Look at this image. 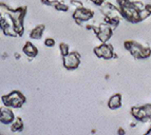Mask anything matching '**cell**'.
Instances as JSON below:
<instances>
[{
	"label": "cell",
	"instance_id": "obj_6",
	"mask_svg": "<svg viewBox=\"0 0 151 135\" xmlns=\"http://www.w3.org/2000/svg\"><path fill=\"white\" fill-rule=\"evenodd\" d=\"M94 53L98 58H105V59H111L115 56L112 45H106V43H103L99 47L94 49Z\"/></svg>",
	"mask_w": 151,
	"mask_h": 135
},
{
	"label": "cell",
	"instance_id": "obj_16",
	"mask_svg": "<svg viewBox=\"0 0 151 135\" xmlns=\"http://www.w3.org/2000/svg\"><path fill=\"white\" fill-rule=\"evenodd\" d=\"M149 16H151V14L149 13V11L147 10L146 8L144 9V10L139 11V19H141V21H143V20H145L146 18H148Z\"/></svg>",
	"mask_w": 151,
	"mask_h": 135
},
{
	"label": "cell",
	"instance_id": "obj_10",
	"mask_svg": "<svg viewBox=\"0 0 151 135\" xmlns=\"http://www.w3.org/2000/svg\"><path fill=\"white\" fill-rule=\"evenodd\" d=\"M108 107L111 110H116L122 107V95L121 94H115L109 99Z\"/></svg>",
	"mask_w": 151,
	"mask_h": 135
},
{
	"label": "cell",
	"instance_id": "obj_8",
	"mask_svg": "<svg viewBox=\"0 0 151 135\" xmlns=\"http://www.w3.org/2000/svg\"><path fill=\"white\" fill-rule=\"evenodd\" d=\"M14 120H15V116H14V113L10 109V107L2 108L0 111V121H1V124L10 125Z\"/></svg>",
	"mask_w": 151,
	"mask_h": 135
},
{
	"label": "cell",
	"instance_id": "obj_27",
	"mask_svg": "<svg viewBox=\"0 0 151 135\" xmlns=\"http://www.w3.org/2000/svg\"><path fill=\"white\" fill-rule=\"evenodd\" d=\"M119 134H122V133H123V134H124V133H125V131H124V130H122V129H119Z\"/></svg>",
	"mask_w": 151,
	"mask_h": 135
},
{
	"label": "cell",
	"instance_id": "obj_20",
	"mask_svg": "<svg viewBox=\"0 0 151 135\" xmlns=\"http://www.w3.org/2000/svg\"><path fill=\"white\" fill-rule=\"evenodd\" d=\"M45 45H47V47L52 48V47L55 45V40H54L53 38H47V39L45 40Z\"/></svg>",
	"mask_w": 151,
	"mask_h": 135
},
{
	"label": "cell",
	"instance_id": "obj_5",
	"mask_svg": "<svg viewBox=\"0 0 151 135\" xmlns=\"http://www.w3.org/2000/svg\"><path fill=\"white\" fill-rule=\"evenodd\" d=\"M92 17H93V12L91 10H88V9L83 8V6L77 8L75 10V12L73 13V18L77 24H81V22L88 21Z\"/></svg>",
	"mask_w": 151,
	"mask_h": 135
},
{
	"label": "cell",
	"instance_id": "obj_17",
	"mask_svg": "<svg viewBox=\"0 0 151 135\" xmlns=\"http://www.w3.org/2000/svg\"><path fill=\"white\" fill-rule=\"evenodd\" d=\"M59 49H60V53H61V55H63V56H65V55H68L69 53H70L68 45H65V43H60V45H59Z\"/></svg>",
	"mask_w": 151,
	"mask_h": 135
},
{
	"label": "cell",
	"instance_id": "obj_28",
	"mask_svg": "<svg viewBox=\"0 0 151 135\" xmlns=\"http://www.w3.org/2000/svg\"><path fill=\"white\" fill-rule=\"evenodd\" d=\"M15 57L18 59V58H20V55H19V54H15Z\"/></svg>",
	"mask_w": 151,
	"mask_h": 135
},
{
	"label": "cell",
	"instance_id": "obj_25",
	"mask_svg": "<svg viewBox=\"0 0 151 135\" xmlns=\"http://www.w3.org/2000/svg\"><path fill=\"white\" fill-rule=\"evenodd\" d=\"M145 8H146L147 10L149 11V13H150V14H151V4H147L146 6H145Z\"/></svg>",
	"mask_w": 151,
	"mask_h": 135
},
{
	"label": "cell",
	"instance_id": "obj_23",
	"mask_svg": "<svg viewBox=\"0 0 151 135\" xmlns=\"http://www.w3.org/2000/svg\"><path fill=\"white\" fill-rule=\"evenodd\" d=\"M129 1H130V0H117V3H119V8H121V6H123V5L127 4Z\"/></svg>",
	"mask_w": 151,
	"mask_h": 135
},
{
	"label": "cell",
	"instance_id": "obj_3",
	"mask_svg": "<svg viewBox=\"0 0 151 135\" xmlns=\"http://www.w3.org/2000/svg\"><path fill=\"white\" fill-rule=\"evenodd\" d=\"M119 9H121V12L123 14V17L129 20L130 22L137 23L141 21V19H139V11H137L134 8L131 1H129L127 4L123 5Z\"/></svg>",
	"mask_w": 151,
	"mask_h": 135
},
{
	"label": "cell",
	"instance_id": "obj_24",
	"mask_svg": "<svg viewBox=\"0 0 151 135\" xmlns=\"http://www.w3.org/2000/svg\"><path fill=\"white\" fill-rule=\"evenodd\" d=\"M41 2L45 3V4L51 5V3H52V1H50V0H41Z\"/></svg>",
	"mask_w": 151,
	"mask_h": 135
},
{
	"label": "cell",
	"instance_id": "obj_11",
	"mask_svg": "<svg viewBox=\"0 0 151 135\" xmlns=\"http://www.w3.org/2000/svg\"><path fill=\"white\" fill-rule=\"evenodd\" d=\"M22 51L25 55L30 58H34L38 54V50L31 42H25L24 47L22 48Z\"/></svg>",
	"mask_w": 151,
	"mask_h": 135
},
{
	"label": "cell",
	"instance_id": "obj_2",
	"mask_svg": "<svg viewBox=\"0 0 151 135\" xmlns=\"http://www.w3.org/2000/svg\"><path fill=\"white\" fill-rule=\"evenodd\" d=\"M24 101V96L18 91H13L8 95L2 96V103H4V106L10 108H21Z\"/></svg>",
	"mask_w": 151,
	"mask_h": 135
},
{
	"label": "cell",
	"instance_id": "obj_9",
	"mask_svg": "<svg viewBox=\"0 0 151 135\" xmlns=\"http://www.w3.org/2000/svg\"><path fill=\"white\" fill-rule=\"evenodd\" d=\"M131 115L133 116L135 119L141 120V121H144V123L148 121V119L146 117V113L144 111L143 107H133L131 109Z\"/></svg>",
	"mask_w": 151,
	"mask_h": 135
},
{
	"label": "cell",
	"instance_id": "obj_26",
	"mask_svg": "<svg viewBox=\"0 0 151 135\" xmlns=\"http://www.w3.org/2000/svg\"><path fill=\"white\" fill-rule=\"evenodd\" d=\"M147 134H148V135H151V127H150V129H149V130L147 131Z\"/></svg>",
	"mask_w": 151,
	"mask_h": 135
},
{
	"label": "cell",
	"instance_id": "obj_19",
	"mask_svg": "<svg viewBox=\"0 0 151 135\" xmlns=\"http://www.w3.org/2000/svg\"><path fill=\"white\" fill-rule=\"evenodd\" d=\"M132 4H133V6L137 11H142V10H144V9H145V5H144L142 2H139V1H133V2H132Z\"/></svg>",
	"mask_w": 151,
	"mask_h": 135
},
{
	"label": "cell",
	"instance_id": "obj_14",
	"mask_svg": "<svg viewBox=\"0 0 151 135\" xmlns=\"http://www.w3.org/2000/svg\"><path fill=\"white\" fill-rule=\"evenodd\" d=\"M51 5L54 6V8L58 11H63V12H67V11H68V6L65 4H63V3L59 2V1H52Z\"/></svg>",
	"mask_w": 151,
	"mask_h": 135
},
{
	"label": "cell",
	"instance_id": "obj_7",
	"mask_svg": "<svg viewBox=\"0 0 151 135\" xmlns=\"http://www.w3.org/2000/svg\"><path fill=\"white\" fill-rule=\"evenodd\" d=\"M97 38L101 40L103 43H106L110 37L112 36V28L111 25L108 23H103V24H99V31L96 34Z\"/></svg>",
	"mask_w": 151,
	"mask_h": 135
},
{
	"label": "cell",
	"instance_id": "obj_21",
	"mask_svg": "<svg viewBox=\"0 0 151 135\" xmlns=\"http://www.w3.org/2000/svg\"><path fill=\"white\" fill-rule=\"evenodd\" d=\"M71 4L74 5V6H75V9L81 8V6H83V3H81V1H77V0H72V1H71Z\"/></svg>",
	"mask_w": 151,
	"mask_h": 135
},
{
	"label": "cell",
	"instance_id": "obj_13",
	"mask_svg": "<svg viewBox=\"0 0 151 135\" xmlns=\"http://www.w3.org/2000/svg\"><path fill=\"white\" fill-rule=\"evenodd\" d=\"M23 128V123L21 118H15V120L11 124V131L13 132H19L22 130Z\"/></svg>",
	"mask_w": 151,
	"mask_h": 135
},
{
	"label": "cell",
	"instance_id": "obj_4",
	"mask_svg": "<svg viewBox=\"0 0 151 135\" xmlns=\"http://www.w3.org/2000/svg\"><path fill=\"white\" fill-rule=\"evenodd\" d=\"M81 65V55L76 52L69 53L68 55L63 56V67L68 70H74Z\"/></svg>",
	"mask_w": 151,
	"mask_h": 135
},
{
	"label": "cell",
	"instance_id": "obj_15",
	"mask_svg": "<svg viewBox=\"0 0 151 135\" xmlns=\"http://www.w3.org/2000/svg\"><path fill=\"white\" fill-rule=\"evenodd\" d=\"M151 55V50L150 48H146V47H143V50H142L141 54V59H145V58H148Z\"/></svg>",
	"mask_w": 151,
	"mask_h": 135
},
{
	"label": "cell",
	"instance_id": "obj_12",
	"mask_svg": "<svg viewBox=\"0 0 151 135\" xmlns=\"http://www.w3.org/2000/svg\"><path fill=\"white\" fill-rule=\"evenodd\" d=\"M45 30V25L40 24V25H37L35 29H33L30 33V37L32 39H40L41 36H42V32Z\"/></svg>",
	"mask_w": 151,
	"mask_h": 135
},
{
	"label": "cell",
	"instance_id": "obj_1",
	"mask_svg": "<svg viewBox=\"0 0 151 135\" xmlns=\"http://www.w3.org/2000/svg\"><path fill=\"white\" fill-rule=\"evenodd\" d=\"M9 13H10L11 17L13 19V22L15 25V31L17 33L18 36H22L23 34V17L25 14V8H18L16 10H11L8 9Z\"/></svg>",
	"mask_w": 151,
	"mask_h": 135
},
{
	"label": "cell",
	"instance_id": "obj_18",
	"mask_svg": "<svg viewBox=\"0 0 151 135\" xmlns=\"http://www.w3.org/2000/svg\"><path fill=\"white\" fill-rule=\"evenodd\" d=\"M143 109L146 113V117L148 120H151V105H146L143 106Z\"/></svg>",
	"mask_w": 151,
	"mask_h": 135
},
{
	"label": "cell",
	"instance_id": "obj_22",
	"mask_svg": "<svg viewBox=\"0 0 151 135\" xmlns=\"http://www.w3.org/2000/svg\"><path fill=\"white\" fill-rule=\"evenodd\" d=\"M90 1L95 5H97V6H101L105 3V0H90Z\"/></svg>",
	"mask_w": 151,
	"mask_h": 135
}]
</instances>
